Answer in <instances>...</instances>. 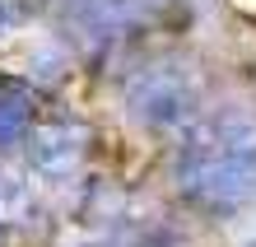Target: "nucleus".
Wrapping results in <instances>:
<instances>
[{
	"label": "nucleus",
	"instance_id": "nucleus-1",
	"mask_svg": "<svg viewBox=\"0 0 256 247\" xmlns=\"http://www.w3.org/2000/svg\"><path fill=\"white\" fill-rule=\"evenodd\" d=\"M126 112L144 131H177L200 117V80L182 61H154L126 84Z\"/></svg>",
	"mask_w": 256,
	"mask_h": 247
},
{
	"label": "nucleus",
	"instance_id": "nucleus-2",
	"mask_svg": "<svg viewBox=\"0 0 256 247\" xmlns=\"http://www.w3.org/2000/svg\"><path fill=\"white\" fill-rule=\"evenodd\" d=\"M177 159H186V163H210V159H256V117L242 112V107L200 112L191 126H182Z\"/></svg>",
	"mask_w": 256,
	"mask_h": 247
},
{
	"label": "nucleus",
	"instance_id": "nucleus-3",
	"mask_svg": "<svg viewBox=\"0 0 256 247\" xmlns=\"http://www.w3.org/2000/svg\"><path fill=\"white\" fill-rule=\"evenodd\" d=\"M177 191L214 210H233L256 196V159H210V163H172Z\"/></svg>",
	"mask_w": 256,
	"mask_h": 247
},
{
	"label": "nucleus",
	"instance_id": "nucleus-4",
	"mask_svg": "<svg viewBox=\"0 0 256 247\" xmlns=\"http://www.w3.org/2000/svg\"><path fill=\"white\" fill-rule=\"evenodd\" d=\"M84 126H70V121H47V126H33L28 135V168L38 177H52V182H66L70 173H80L84 163Z\"/></svg>",
	"mask_w": 256,
	"mask_h": 247
},
{
	"label": "nucleus",
	"instance_id": "nucleus-5",
	"mask_svg": "<svg viewBox=\"0 0 256 247\" xmlns=\"http://www.w3.org/2000/svg\"><path fill=\"white\" fill-rule=\"evenodd\" d=\"M33 135V94L19 80H0V149Z\"/></svg>",
	"mask_w": 256,
	"mask_h": 247
},
{
	"label": "nucleus",
	"instance_id": "nucleus-6",
	"mask_svg": "<svg viewBox=\"0 0 256 247\" xmlns=\"http://www.w3.org/2000/svg\"><path fill=\"white\" fill-rule=\"evenodd\" d=\"M38 219V191L33 182L0 168V224H28Z\"/></svg>",
	"mask_w": 256,
	"mask_h": 247
},
{
	"label": "nucleus",
	"instance_id": "nucleus-7",
	"mask_svg": "<svg viewBox=\"0 0 256 247\" xmlns=\"http://www.w3.org/2000/svg\"><path fill=\"white\" fill-rule=\"evenodd\" d=\"M116 205H122V191H116L112 182H102V177H94L84 187V196H80V214L84 219H112Z\"/></svg>",
	"mask_w": 256,
	"mask_h": 247
},
{
	"label": "nucleus",
	"instance_id": "nucleus-8",
	"mask_svg": "<svg viewBox=\"0 0 256 247\" xmlns=\"http://www.w3.org/2000/svg\"><path fill=\"white\" fill-rule=\"evenodd\" d=\"M66 66H70V56L61 47H38L33 52V75H38V80H56Z\"/></svg>",
	"mask_w": 256,
	"mask_h": 247
},
{
	"label": "nucleus",
	"instance_id": "nucleus-9",
	"mask_svg": "<svg viewBox=\"0 0 256 247\" xmlns=\"http://www.w3.org/2000/svg\"><path fill=\"white\" fill-rule=\"evenodd\" d=\"M24 19H28L24 0H0V38H10L14 28H24Z\"/></svg>",
	"mask_w": 256,
	"mask_h": 247
},
{
	"label": "nucleus",
	"instance_id": "nucleus-10",
	"mask_svg": "<svg viewBox=\"0 0 256 247\" xmlns=\"http://www.w3.org/2000/svg\"><path fill=\"white\" fill-rule=\"evenodd\" d=\"M80 247H126V238H108V233H102V238H88Z\"/></svg>",
	"mask_w": 256,
	"mask_h": 247
},
{
	"label": "nucleus",
	"instance_id": "nucleus-11",
	"mask_svg": "<svg viewBox=\"0 0 256 247\" xmlns=\"http://www.w3.org/2000/svg\"><path fill=\"white\" fill-rule=\"evenodd\" d=\"M247 247H256V238H252V242H247Z\"/></svg>",
	"mask_w": 256,
	"mask_h": 247
}]
</instances>
